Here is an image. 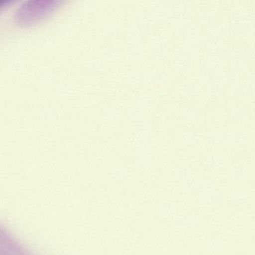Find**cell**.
Returning <instances> with one entry per match:
<instances>
[{
	"label": "cell",
	"instance_id": "obj_1",
	"mask_svg": "<svg viewBox=\"0 0 255 255\" xmlns=\"http://www.w3.org/2000/svg\"><path fill=\"white\" fill-rule=\"evenodd\" d=\"M51 6V1L46 0L25 1L15 12V22L22 27L32 26L46 16Z\"/></svg>",
	"mask_w": 255,
	"mask_h": 255
},
{
	"label": "cell",
	"instance_id": "obj_2",
	"mask_svg": "<svg viewBox=\"0 0 255 255\" xmlns=\"http://www.w3.org/2000/svg\"><path fill=\"white\" fill-rule=\"evenodd\" d=\"M12 3L10 1H0V12L2 11L6 7L9 5V4Z\"/></svg>",
	"mask_w": 255,
	"mask_h": 255
}]
</instances>
